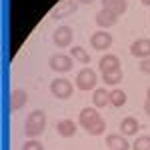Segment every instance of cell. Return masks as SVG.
Listing matches in <instances>:
<instances>
[{"label":"cell","mask_w":150,"mask_h":150,"mask_svg":"<svg viewBox=\"0 0 150 150\" xmlns=\"http://www.w3.org/2000/svg\"><path fill=\"white\" fill-rule=\"evenodd\" d=\"M78 126L84 128L90 136H100V134L106 132V122H104V118L100 116L96 106L82 108L80 114H78Z\"/></svg>","instance_id":"obj_1"},{"label":"cell","mask_w":150,"mask_h":150,"mask_svg":"<svg viewBox=\"0 0 150 150\" xmlns=\"http://www.w3.org/2000/svg\"><path fill=\"white\" fill-rule=\"evenodd\" d=\"M46 124H48L46 112L44 110H32L28 114V118H26V122H24V134H26V138H38L40 134H44Z\"/></svg>","instance_id":"obj_2"},{"label":"cell","mask_w":150,"mask_h":150,"mask_svg":"<svg viewBox=\"0 0 150 150\" xmlns=\"http://www.w3.org/2000/svg\"><path fill=\"white\" fill-rule=\"evenodd\" d=\"M96 82H98V76L92 68H82L78 70L76 74V88L82 90V92H88V90H96Z\"/></svg>","instance_id":"obj_3"},{"label":"cell","mask_w":150,"mask_h":150,"mask_svg":"<svg viewBox=\"0 0 150 150\" xmlns=\"http://www.w3.org/2000/svg\"><path fill=\"white\" fill-rule=\"evenodd\" d=\"M50 92H52V96L54 98H58V100H66V98H70L72 96V92H74V86H72V82L68 80V78H54V80L50 82Z\"/></svg>","instance_id":"obj_4"},{"label":"cell","mask_w":150,"mask_h":150,"mask_svg":"<svg viewBox=\"0 0 150 150\" xmlns=\"http://www.w3.org/2000/svg\"><path fill=\"white\" fill-rule=\"evenodd\" d=\"M48 66H50V70H54L58 74H64V72H70V70H72L74 58L70 56V54L58 52V54H52V56L48 58Z\"/></svg>","instance_id":"obj_5"},{"label":"cell","mask_w":150,"mask_h":150,"mask_svg":"<svg viewBox=\"0 0 150 150\" xmlns=\"http://www.w3.org/2000/svg\"><path fill=\"white\" fill-rule=\"evenodd\" d=\"M112 42H114V38H112V34H110L108 30H96V32H92V36H90V44H92V48L98 50V52L108 50V48L112 46Z\"/></svg>","instance_id":"obj_6"},{"label":"cell","mask_w":150,"mask_h":150,"mask_svg":"<svg viewBox=\"0 0 150 150\" xmlns=\"http://www.w3.org/2000/svg\"><path fill=\"white\" fill-rule=\"evenodd\" d=\"M72 38H74V32L70 26H58L52 34V42L58 48H68L72 44Z\"/></svg>","instance_id":"obj_7"},{"label":"cell","mask_w":150,"mask_h":150,"mask_svg":"<svg viewBox=\"0 0 150 150\" xmlns=\"http://www.w3.org/2000/svg\"><path fill=\"white\" fill-rule=\"evenodd\" d=\"M78 2L76 0H60L56 6H52V10H50V18H64V16H70V14H74L76 12V6Z\"/></svg>","instance_id":"obj_8"},{"label":"cell","mask_w":150,"mask_h":150,"mask_svg":"<svg viewBox=\"0 0 150 150\" xmlns=\"http://www.w3.org/2000/svg\"><path fill=\"white\" fill-rule=\"evenodd\" d=\"M130 54L138 60L150 58V38H138L130 44Z\"/></svg>","instance_id":"obj_9"},{"label":"cell","mask_w":150,"mask_h":150,"mask_svg":"<svg viewBox=\"0 0 150 150\" xmlns=\"http://www.w3.org/2000/svg\"><path fill=\"white\" fill-rule=\"evenodd\" d=\"M94 20H96V24H98L102 30H106V28H112V26L118 22V14H114L112 10H106V8H100V10L96 12Z\"/></svg>","instance_id":"obj_10"},{"label":"cell","mask_w":150,"mask_h":150,"mask_svg":"<svg viewBox=\"0 0 150 150\" xmlns=\"http://www.w3.org/2000/svg\"><path fill=\"white\" fill-rule=\"evenodd\" d=\"M106 146L108 150H130L132 144L126 140L124 134H106Z\"/></svg>","instance_id":"obj_11"},{"label":"cell","mask_w":150,"mask_h":150,"mask_svg":"<svg viewBox=\"0 0 150 150\" xmlns=\"http://www.w3.org/2000/svg\"><path fill=\"white\" fill-rule=\"evenodd\" d=\"M56 132L62 138H72L76 134V122L72 118H62V120H58V124H56Z\"/></svg>","instance_id":"obj_12"},{"label":"cell","mask_w":150,"mask_h":150,"mask_svg":"<svg viewBox=\"0 0 150 150\" xmlns=\"http://www.w3.org/2000/svg\"><path fill=\"white\" fill-rule=\"evenodd\" d=\"M138 130H140V124H138V120H136L134 116H126V118L120 120V134H124V136H134V134H138Z\"/></svg>","instance_id":"obj_13"},{"label":"cell","mask_w":150,"mask_h":150,"mask_svg":"<svg viewBox=\"0 0 150 150\" xmlns=\"http://www.w3.org/2000/svg\"><path fill=\"white\" fill-rule=\"evenodd\" d=\"M26 102H28V92L22 88H14L10 94V110H14V112L20 110Z\"/></svg>","instance_id":"obj_14"},{"label":"cell","mask_w":150,"mask_h":150,"mask_svg":"<svg viewBox=\"0 0 150 150\" xmlns=\"http://www.w3.org/2000/svg\"><path fill=\"white\" fill-rule=\"evenodd\" d=\"M120 68V58L116 54H104L98 60V70L100 72H108V70H118Z\"/></svg>","instance_id":"obj_15"},{"label":"cell","mask_w":150,"mask_h":150,"mask_svg":"<svg viewBox=\"0 0 150 150\" xmlns=\"http://www.w3.org/2000/svg\"><path fill=\"white\" fill-rule=\"evenodd\" d=\"M102 8L112 10L114 14L122 16V14H126V10H128V0H102Z\"/></svg>","instance_id":"obj_16"},{"label":"cell","mask_w":150,"mask_h":150,"mask_svg":"<svg viewBox=\"0 0 150 150\" xmlns=\"http://www.w3.org/2000/svg\"><path fill=\"white\" fill-rule=\"evenodd\" d=\"M92 104L96 108H104V106H108L110 104V92L106 90V88H96L92 94Z\"/></svg>","instance_id":"obj_17"},{"label":"cell","mask_w":150,"mask_h":150,"mask_svg":"<svg viewBox=\"0 0 150 150\" xmlns=\"http://www.w3.org/2000/svg\"><path fill=\"white\" fill-rule=\"evenodd\" d=\"M122 70H108V72H102V82L106 86H118L120 82H122Z\"/></svg>","instance_id":"obj_18"},{"label":"cell","mask_w":150,"mask_h":150,"mask_svg":"<svg viewBox=\"0 0 150 150\" xmlns=\"http://www.w3.org/2000/svg\"><path fill=\"white\" fill-rule=\"evenodd\" d=\"M70 56L74 58L76 62H80V64H90V60H92V56L86 52V48H82V46H72L70 48Z\"/></svg>","instance_id":"obj_19"},{"label":"cell","mask_w":150,"mask_h":150,"mask_svg":"<svg viewBox=\"0 0 150 150\" xmlns=\"http://www.w3.org/2000/svg\"><path fill=\"white\" fill-rule=\"evenodd\" d=\"M128 100L126 92L122 90V88H112L110 90V104L114 106V108H120V106H124Z\"/></svg>","instance_id":"obj_20"},{"label":"cell","mask_w":150,"mask_h":150,"mask_svg":"<svg viewBox=\"0 0 150 150\" xmlns=\"http://www.w3.org/2000/svg\"><path fill=\"white\" fill-rule=\"evenodd\" d=\"M132 150H150V136L142 134L132 142Z\"/></svg>","instance_id":"obj_21"},{"label":"cell","mask_w":150,"mask_h":150,"mask_svg":"<svg viewBox=\"0 0 150 150\" xmlns=\"http://www.w3.org/2000/svg\"><path fill=\"white\" fill-rule=\"evenodd\" d=\"M20 150H44V144H42L38 138H28L22 144V148H20Z\"/></svg>","instance_id":"obj_22"},{"label":"cell","mask_w":150,"mask_h":150,"mask_svg":"<svg viewBox=\"0 0 150 150\" xmlns=\"http://www.w3.org/2000/svg\"><path fill=\"white\" fill-rule=\"evenodd\" d=\"M138 70L142 72V74H150V58H144V60H140Z\"/></svg>","instance_id":"obj_23"},{"label":"cell","mask_w":150,"mask_h":150,"mask_svg":"<svg viewBox=\"0 0 150 150\" xmlns=\"http://www.w3.org/2000/svg\"><path fill=\"white\" fill-rule=\"evenodd\" d=\"M144 112L150 116V100H146V102H144Z\"/></svg>","instance_id":"obj_24"},{"label":"cell","mask_w":150,"mask_h":150,"mask_svg":"<svg viewBox=\"0 0 150 150\" xmlns=\"http://www.w3.org/2000/svg\"><path fill=\"white\" fill-rule=\"evenodd\" d=\"M76 2H78V4H92L94 0H76Z\"/></svg>","instance_id":"obj_25"},{"label":"cell","mask_w":150,"mask_h":150,"mask_svg":"<svg viewBox=\"0 0 150 150\" xmlns=\"http://www.w3.org/2000/svg\"><path fill=\"white\" fill-rule=\"evenodd\" d=\"M140 2H142L144 6H150V0H140Z\"/></svg>","instance_id":"obj_26"},{"label":"cell","mask_w":150,"mask_h":150,"mask_svg":"<svg viewBox=\"0 0 150 150\" xmlns=\"http://www.w3.org/2000/svg\"><path fill=\"white\" fill-rule=\"evenodd\" d=\"M146 100H150V86H148V90H146Z\"/></svg>","instance_id":"obj_27"}]
</instances>
